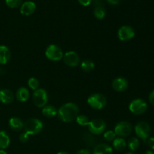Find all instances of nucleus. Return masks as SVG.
<instances>
[{"instance_id": "473e14b6", "label": "nucleus", "mask_w": 154, "mask_h": 154, "mask_svg": "<svg viewBox=\"0 0 154 154\" xmlns=\"http://www.w3.org/2000/svg\"><path fill=\"white\" fill-rule=\"evenodd\" d=\"M149 100H150V103H151L153 105H154V90L150 93V96H149Z\"/></svg>"}, {"instance_id": "39448f33", "label": "nucleus", "mask_w": 154, "mask_h": 154, "mask_svg": "<svg viewBox=\"0 0 154 154\" xmlns=\"http://www.w3.org/2000/svg\"><path fill=\"white\" fill-rule=\"evenodd\" d=\"M32 101L37 108H43L48 102V95L45 89L39 88L35 90L32 95Z\"/></svg>"}, {"instance_id": "bb28decb", "label": "nucleus", "mask_w": 154, "mask_h": 154, "mask_svg": "<svg viewBox=\"0 0 154 154\" xmlns=\"http://www.w3.org/2000/svg\"><path fill=\"white\" fill-rule=\"evenodd\" d=\"M8 7L11 8H15L22 5V0H5Z\"/></svg>"}, {"instance_id": "7ed1b4c3", "label": "nucleus", "mask_w": 154, "mask_h": 154, "mask_svg": "<svg viewBox=\"0 0 154 154\" xmlns=\"http://www.w3.org/2000/svg\"><path fill=\"white\" fill-rule=\"evenodd\" d=\"M87 104L93 109L102 110L106 106L107 99L103 94L94 93L89 96L87 99Z\"/></svg>"}, {"instance_id": "a878e982", "label": "nucleus", "mask_w": 154, "mask_h": 154, "mask_svg": "<svg viewBox=\"0 0 154 154\" xmlns=\"http://www.w3.org/2000/svg\"><path fill=\"white\" fill-rule=\"evenodd\" d=\"M28 86L31 90H34L35 91V90L39 89L40 82H39V81L36 78L32 77V78H30L28 80Z\"/></svg>"}, {"instance_id": "c85d7f7f", "label": "nucleus", "mask_w": 154, "mask_h": 154, "mask_svg": "<svg viewBox=\"0 0 154 154\" xmlns=\"http://www.w3.org/2000/svg\"><path fill=\"white\" fill-rule=\"evenodd\" d=\"M29 135H28L26 132H23V133H21L20 135V141L22 143H26L29 141Z\"/></svg>"}, {"instance_id": "2f4dec72", "label": "nucleus", "mask_w": 154, "mask_h": 154, "mask_svg": "<svg viewBox=\"0 0 154 154\" xmlns=\"http://www.w3.org/2000/svg\"><path fill=\"white\" fill-rule=\"evenodd\" d=\"M76 154H91V153H90V150H87V149H81V150H78L76 153Z\"/></svg>"}, {"instance_id": "20e7f679", "label": "nucleus", "mask_w": 154, "mask_h": 154, "mask_svg": "<svg viewBox=\"0 0 154 154\" xmlns=\"http://www.w3.org/2000/svg\"><path fill=\"white\" fill-rule=\"evenodd\" d=\"M63 52L61 48L57 45H51L47 48L45 51V57L50 61L58 62L63 60Z\"/></svg>"}, {"instance_id": "9d476101", "label": "nucleus", "mask_w": 154, "mask_h": 154, "mask_svg": "<svg viewBox=\"0 0 154 154\" xmlns=\"http://www.w3.org/2000/svg\"><path fill=\"white\" fill-rule=\"evenodd\" d=\"M135 32L133 28L129 26H123L119 29L117 32V36L120 41L123 42H127L133 38L135 36Z\"/></svg>"}, {"instance_id": "dca6fc26", "label": "nucleus", "mask_w": 154, "mask_h": 154, "mask_svg": "<svg viewBox=\"0 0 154 154\" xmlns=\"http://www.w3.org/2000/svg\"><path fill=\"white\" fill-rule=\"evenodd\" d=\"M29 91L27 88L24 87H21L17 90L16 94H15V97H16L17 100L20 102H25L29 98Z\"/></svg>"}, {"instance_id": "393cba45", "label": "nucleus", "mask_w": 154, "mask_h": 154, "mask_svg": "<svg viewBox=\"0 0 154 154\" xmlns=\"http://www.w3.org/2000/svg\"><path fill=\"white\" fill-rule=\"evenodd\" d=\"M75 120L77 121V123L81 126H88L89 123H90V120H89L88 117L86 115H84V114H80V115L78 114Z\"/></svg>"}, {"instance_id": "7c9ffc66", "label": "nucleus", "mask_w": 154, "mask_h": 154, "mask_svg": "<svg viewBox=\"0 0 154 154\" xmlns=\"http://www.w3.org/2000/svg\"><path fill=\"white\" fill-rule=\"evenodd\" d=\"M147 144H148V146L150 147V148H151L152 150H154V138H150L148 140V141H147Z\"/></svg>"}, {"instance_id": "0eeeda50", "label": "nucleus", "mask_w": 154, "mask_h": 154, "mask_svg": "<svg viewBox=\"0 0 154 154\" xmlns=\"http://www.w3.org/2000/svg\"><path fill=\"white\" fill-rule=\"evenodd\" d=\"M135 132L138 138L143 140L144 141H147V138L150 137L151 129L150 125L146 122H139L135 126Z\"/></svg>"}, {"instance_id": "4be33fe9", "label": "nucleus", "mask_w": 154, "mask_h": 154, "mask_svg": "<svg viewBox=\"0 0 154 154\" xmlns=\"http://www.w3.org/2000/svg\"><path fill=\"white\" fill-rule=\"evenodd\" d=\"M81 68L84 72H90L95 69V63L91 60H84L81 63Z\"/></svg>"}, {"instance_id": "72a5a7b5", "label": "nucleus", "mask_w": 154, "mask_h": 154, "mask_svg": "<svg viewBox=\"0 0 154 154\" xmlns=\"http://www.w3.org/2000/svg\"><path fill=\"white\" fill-rule=\"evenodd\" d=\"M107 1H108V2L109 4L113 5H118L120 3V0H107Z\"/></svg>"}, {"instance_id": "f8f14e48", "label": "nucleus", "mask_w": 154, "mask_h": 154, "mask_svg": "<svg viewBox=\"0 0 154 154\" xmlns=\"http://www.w3.org/2000/svg\"><path fill=\"white\" fill-rule=\"evenodd\" d=\"M128 81L126 78L123 77H117L113 81L112 87L115 91L122 93V92L126 91L128 88Z\"/></svg>"}, {"instance_id": "ddd939ff", "label": "nucleus", "mask_w": 154, "mask_h": 154, "mask_svg": "<svg viewBox=\"0 0 154 154\" xmlns=\"http://www.w3.org/2000/svg\"><path fill=\"white\" fill-rule=\"evenodd\" d=\"M36 9V5L32 1H26L20 5V14L25 16H29L32 14Z\"/></svg>"}, {"instance_id": "5701e85b", "label": "nucleus", "mask_w": 154, "mask_h": 154, "mask_svg": "<svg viewBox=\"0 0 154 154\" xmlns=\"http://www.w3.org/2000/svg\"><path fill=\"white\" fill-rule=\"evenodd\" d=\"M127 144L129 150H132V151H135V150H138V148L140 146L139 139L135 138V137H132V138H129Z\"/></svg>"}, {"instance_id": "423d86ee", "label": "nucleus", "mask_w": 154, "mask_h": 154, "mask_svg": "<svg viewBox=\"0 0 154 154\" xmlns=\"http://www.w3.org/2000/svg\"><path fill=\"white\" fill-rule=\"evenodd\" d=\"M129 109L131 113L135 115H141L146 112L147 109V104L141 99H134L129 105Z\"/></svg>"}, {"instance_id": "9b49d317", "label": "nucleus", "mask_w": 154, "mask_h": 154, "mask_svg": "<svg viewBox=\"0 0 154 154\" xmlns=\"http://www.w3.org/2000/svg\"><path fill=\"white\" fill-rule=\"evenodd\" d=\"M63 62L69 67H76L80 63V57L75 51H68L63 55Z\"/></svg>"}, {"instance_id": "6e6552de", "label": "nucleus", "mask_w": 154, "mask_h": 154, "mask_svg": "<svg viewBox=\"0 0 154 154\" xmlns=\"http://www.w3.org/2000/svg\"><path fill=\"white\" fill-rule=\"evenodd\" d=\"M87 127L90 133L93 135H101L106 129V123L102 119H93L90 120Z\"/></svg>"}, {"instance_id": "f704fd0d", "label": "nucleus", "mask_w": 154, "mask_h": 154, "mask_svg": "<svg viewBox=\"0 0 154 154\" xmlns=\"http://www.w3.org/2000/svg\"><path fill=\"white\" fill-rule=\"evenodd\" d=\"M144 154H154V152L152 151V150H147Z\"/></svg>"}, {"instance_id": "1a4fd4ad", "label": "nucleus", "mask_w": 154, "mask_h": 154, "mask_svg": "<svg viewBox=\"0 0 154 154\" xmlns=\"http://www.w3.org/2000/svg\"><path fill=\"white\" fill-rule=\"evenodd\" d=\"M114 132L116 135L123 138L131 135L132 132V125L128 121H120L115 126Z\"/></svg>"}, {"instance_id": "b1692460", "label": "nucleus", "mask_w": 154, "mask_h": 154, "mask_svg": "<svg viewBox=\"0 0 154 154\" xmlns=\"http://www.w3.org/2000/svg\"><path fill=\"white\" fill-rule=\"evenodd\" d=\"M93 14H94V16L96 17L97 19L102 20L105 17V14H106V11H105V8L99 5L95 8Z\"/></svg>"}, {"instance_id": "a211bd4d", "label": "nucleus", "mask_w": 154, "mask_h": 154, "mask_svg": "<svg viewBox=\"0 0 154 154\" xmlns=\"http://www.w3.org/2000/svg\"><path fill=\"white\" fill-rule=\"evenodd\" d=\"M93 154H113V149L108 144H98L95 147Z\"/></svg>"}, {"instance_id": "f03ea898", "label": "nucleus", "mask_w": 154, "mask_h": 154, "mask_svg": "<svg viewBox=\"0 0 154 154\" xmlns=\"http://www.w3.org/2000/svg\"><path fill=\"white\" fill-rule=\"evenodd\" d=\"M44 124L39 119L30 118L26 121L24 123V130L26 133L29 135H33L39 134L42 131Z\"/></svg>"}, {"instance_id": "aec40b11", "label": "nucleus", "mask_w": 154, "mask_h": 154, "mask_svg": "<svg viewBox=\"0 0 154 154\" xmlns=\"http://www.w3.org/2000/svg\"><path fill=\"white\" fill-rule=\"evenodd\" d=\"M10 144V138L5 131H0V150H5Z\"/></svg>"}, {"instance_id": "412c9836", "label": "nucleus", "mask_w": 154, "mask_h": 154, "mask_svg": "<svg viewBox=\"0 0 154 154\" xmlns=\"http://www.w3.org/2000/svg\"><path fill=\"white\" fill-rule=\"evenodd\" d=\"M126 142L123 138H116L113 141V147L117 151H123L126 147Z\"/></svg>"}, {"instance_id": "e433bc0d", "label": "nucleus", "mask_w": 154, "mask_h": 154, "mask_svg": "<svg viewBox=\"0 0 154 154\" xmlns=\"http://www.w3.org/2000/svg\"><path fill=\"white\" fill-rule=\"evenodd\" d=\"M0 154H7L4 150H0Z\"/></svg>"}, {"instance_id": "4c0bfd02", "label": "nucleus", "mask_w": 154, "mask_h": 154, "mask_svg": "<svg viewBox=\"0 0 154 154\" xmlns=\"http://www.w3.org/2000/svg\"><path fill=\"white\" fill-rule=\"evenodd\" d=\"M126 154H135V153H132V152H129V153H127Z\"/></svg>"}, {"instance_id": "c756f323", "label": "nucleus", "mask_w": 154, "mask_h": 154, "mask_svg": "<svg viewBox=\"0 0 154 154\" xmlns=\"http://www.w3.org/2000/svg\"><path fill=\"white\" fill-rule=\"evenodd\" d=\"M78 2L81 5L85 6L86 7V6H88L89 5H90L92 0H78Z\"/></svg>"}, {"instance_id": "4468645a", "label": "nucleus", "mask_w": 154, "mask_h": 154, "mask_svg": "<svg viewBox=\"0 0 154 154\" xmlns=\"http://www.w3.org/2000/svg\"><path fill=\"white\" fill-rule=\"evenodd\" d=\"M14 99V95L8 89L0 90V102L3 104H11Z\"/></svg>"}, {"instance_id": "c9c22d12", "label": "nucleus", "mask_w": 154, "mask_h": 154, "mask_svg": "<svg viewBox=\"0 0 154 154\" xmlns=\"http://www.w3.org/2000/svg\"><path fill=\"white\" fill-rule=\"evenodd\" d=\"M57 154H70V153H68V152H65V151H60V152H59V153H57Z\"/></svg>"}, {"instance_id": "6ab92c4d", "label": "nucleus", "mask_w": 154, "mask_h": 154, "mask_svg": "<svg viewBox=\"0 0 154 154\" xmlns=\"http://www.w3.org/2000/svg\"><path fill=\"white\" fill-rule=\"evenodd\" d=\"M42 114L48 118L55 117L57 115V109L54 105H45L42 108Z\"/></svg>"}, {"instance_id": "f257e3e1", "label": "nucleus", "mask_w": 154, "mask_h": 154, "mask_svg": "<svg viewBox=\"0 0 154 154\" xmlns=\"http://www.w3.org/2000/svg\"><path fill=\"white\" fill-rule=\"evenodd\" d=\"M78 106L73 102H68L57 110L58 118L63 123H71L76 120L78 115Z\"/></svg>"}, {"instance_id": "f3484780", "label": "nucleus", "mask_w": 154, "mask_h": 154, "mask_svg": "<svg viewBox=\"0 0 154 154\" xmlns=\"http://www.w3.org/2000/svg\"><path fill=\"white\" fill-rule=\"evenodd\" d=\"M11 51L5 45H0V65H5L10 60Z\"/></svg>"}, {"instance_id": "cd10ccee", "label": "nucleus", "mask_w": 154, "mask_h": 154, "mask_svg": "<svg viewBox=\"0 0 154 154\" xmlns=\"http://www.w3.org/2000/svg\"><path fill=\"white\" fill-rule=\"evenodd\" d=\"M116 134L114 131L108 130L104 133V138L107 141H113L116 138Z\"/></svg>"}, {"instance_id": "2eb2a0df", "label": "nucleus", "mask_w": 154, "mask_h": 154, "mask_svg": "<svg viewBox=\"0 0 154 154\" xmlns=\"http://www.w3.org/2000/svg\"><path fill=\"white\" fill-rule=\"evenodd\" d=\"M9 126L11 129L14 132H20L24 127V123L20 118L17 117H14L10 118L8 121Z\"/></svg>"}]
</instances>
